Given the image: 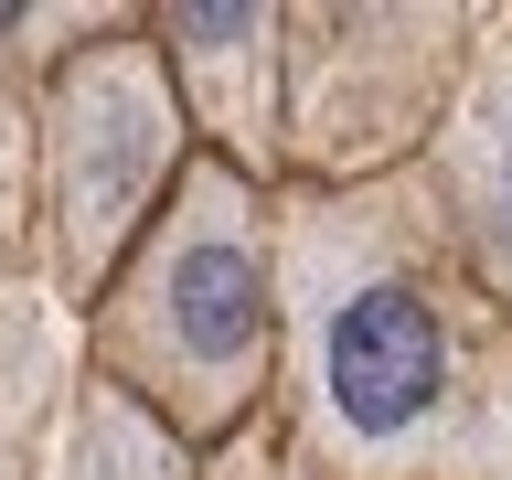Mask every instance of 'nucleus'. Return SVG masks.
Instances as JSON below:
<instances>
[{
    "mask_svg": "<svg viewBox=\"0 0 512 480\" xmlns=\"http://www.w3.org/2000/svg\"><path fill=\"white\" fill-rule=\"evenodd\" d=\"M75 352L96 395L150 416L182 459L246 438L278 384V192L192 150L107 288L75 310Z\"/></svg>",
    "mask_w": 512,
    "mask_h": 480,
    "instance_id": "obj_2",
    "label": "nucleus"
},
{
    "mask_svg": "<svg viewBox=\"0 0 512 480\" xmlns=\"http://www.w3.org/2000/svg\"><path fill=\"white\" fill-rule=\"evenodd\" d=\"M480 11H278V182H363L438 128Z\"/></svg>",
    "mask_w": 512,
    "mask_h": 480,
    "instance_id": "obj_4",
    "label": "nucleus"
},
{
    "mask_svg": "<svg viewBox=\"0 0 512 480\" xmlns=\"http://www.w3.org/2000/svg\"><path fill=\"white\" fill-rule=\"evenodd\" d=\"M416 182L438 203L459 267L480 278V299L512 310V22H470L459 86L438 128L416 139Z\"/></svg>",
    "mask_w": 512,
    "mask_h": 480,
    "instance_id": "obj_5",
    "label": "nucleus"
},
{
    "mask_svg": "<svg viewBox=\"0 0 512 480\" xmlns=\"http://www.w3.org/2000/svg\"><path fill=\"white\" fill-rule=\"evenodd\" d=\"M182 160H192V128L150 32H139V11H107L32 86V267H43V299L86 310L107 267L128 256V235L160 214V192L182 182Z\"/></svg>",
    "mask_w": 512,
    "mask_h": 480,
    "instance_id": "obj_3",
    "label": "nucleus"
},
{
    "mask_svg": "<svg viewBox=\"0 0 512 480\" xmlns=\"http://www.w3.org/2000/svg\"><path fill=\"white\" fill-rule=\"evenodd\" d=\"M288 480H512V310L459 267L416 160L278 182V384Z\"/></svg>",
    "mask_w": 512,
    "mask_h": 480,
    "instance_id": "obj_1",
    "label": "nucleus"
},
{
    "mask_svg": "<svg viewBox=\"0 0 512 480\" xmlns=\"http://www.w3.org/2000/svg\"><path fill=\"white\" fill-rule=\"evenodd\" d=\"M54 352H43V299L0 278V480H22L32 459V427H43V395H54Z\"/></svg>",
    "mask_w": 512,
    "mask_h": 480,
    "instance_id": "obj_7",
    "label": "nucleus"
},
{
    "mask_svg": "<svg viewBox=\"0 0 512 480\" xmlns=\"http://www.w3.org/2000/svg\"><path fill=\"white\" fill-rule=\"evenodd\" d=\"M139 32L182 96L192 150L235 160L246 182L278 192V11L267 0H171V11H139Z\"/></svg>",
    "mask_w": 512,
    "mask_h": 480,
    "instance_id": "obj_6",
    "label": "nucleus"
}]
</instances>
